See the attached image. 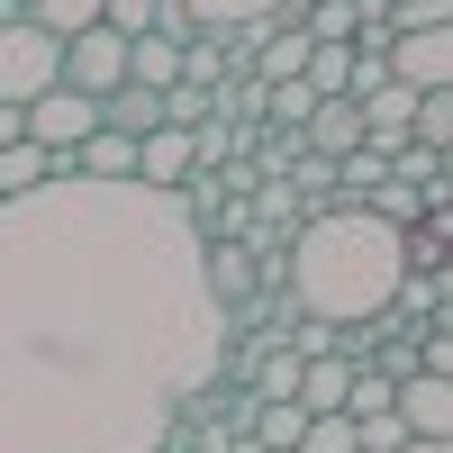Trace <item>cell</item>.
<instances>
[{"mask_svg":"<svg viewBox=\"0 0 453 453\" xmlns=\"http://www.w3.org/2000/svg\"><path fill=\"white\" fill-rule=\"evenodd\" d=\"M226 363L173 191L64 173L0 200V453H155Z\"/></svg>","mask_w":453,"mask_h":453,"instance_id":"cell-1","label":"cell"},{"mask_svg":"<svg viewBox=\"0 0 453 453\" xmlns=\"http://www.w3.org/2000/svg\"><path fill=\"white\" fill-rule=\"evenodd\" d=\"M408 281V226L372 218L363 200H326L290 226V254H281V290L299 318H326V326H363L381 318Z\"/></svg>","mask_w":453,"mask_h":453,"instance_id":"cell-2","label":"cell"},{"mask_svg":"<svg viewBox=\"0 0 453 453\" xmlns=\"http://www.w3.org/2000/svg\"><path fill=\"white\" fill-rule=\"evenodd\" d=\"M55 82H64V36H46L36 19L0 27V100L27 109L36 91H55Z\"/></svg>","mask_w":453,"mask_h":453,"instance_id":"cell-3","label":"cell"},{"mask_svg":"<svg viewBox=\"0 0 453 453\" xmlns=\"http://www.w3.org/2000/svg\"><path fill=\"white\" fill-rule=\"evenodd\" d=\"M100 127V100L91 91H73V82H55V91H36L27 100V145H46V155H73Z\"/></svg>","mask_w":453,"mask_h":453,"instance_id":"cell-4","label":"cell"},{"mask_svg":"<svg viewBox=\"0 0 453 453\" xmlns=\"http://www.w3.org/2000/svg\"><path fill=\"white\" fill-rule=\"evenodd\" d=\"M64 82L91 91V100H109V91L127 82V36H119V27H82V36H64Z\"/></svg>","mask_w":453,"mask_h":453,"instance_id":"cell-5","label":"cell"},{"mask_svg":"<svg viewBox=\"0 0 453 453\" xmlns=\"http://www.w3.org/2000/svg\"><path fill=\"white\" fill-rule=\"evenodd\" d=\"M390 82H408V91H444L453 82V19L390 36Z\"/></svg>","mask_w":453,"mask_h":453,"instance_id":"cell-6","label":"cell"},{"mask_svg":"<svg viewBox=\"0 0 453 453\" xmlns=\"http://www.w3.org/2000/svg\"><path fill=\"white\" fill-rule=\"evenodd\" d=\"M191 173H200L191 127H155V136H136V181H145V191H181Z\"/></svg>","mask_w":453,"mask_h":453,"instance_id":"cell-7","label":"cell"},{"mask_svg":"<svg viewBox=\"0 0 453 453\" xmlns=\"http://www.w3.org/2000/svg\"><path fill=\"white\" fill-rule=\"evenodd\" d=\"M408 136H418V91H408V82L363 91V145H372V155H399Z\"/></svg>","mask_w":453,"mask_h":453,"instance_id":"cell-8","label":"cell"},{"mask_svg":"<svg viewBox=\"0 0 453 453\" xmlns=\"http://www.w3.org/2000/svg\"><path fill=\"white\" fill-rule=\"evenodd\" d=\"M399 426L453 444V381H444V372H408V381H399Z\"/></svg>","mask_w":453,"mask_h":453,"instance_id":"cell-9","label":"cell"},{"mask_svg":"<svg viewBox=\"0 0 453 453\" xmlns=\"http://www.w3.org/2000/svg\"><path fill=\"white\" fill-rule=\"evenodd\" d=\"M299 145H309V155H326V164H345L354 145H363V100H318L309 127H299Z\"/></svg>","mask_w":453,"mask_h":453,"instance_id":"cell-10","label":"cell"},{"mask_svg":"<svg viewBox=\"0 0 453 453\" xmlns=\"http://www.w3.org/2000/svg\"><path fill=\"white\" fill-rule=\"evenodd\" d=\"M73 155H46V145H0V200H27V191H46V181H64Z\"/></svg>","mask_w":453,"mask_h":453,"instance_id":"cell-11","label":"cell"},{"mask_svg":"<svg viewBox=\"0 0 453 453\" xmlns=\"http://www.w3.org/2000/svg\"><path fill=\"white\" fill-rule=\"evenodd\" d=\"M200 263H209L218 309H236L245 290H263V273H254V245H245V236H218V245H200Z\"/></svg>","mask_w":453,"mask_h":453,"instance_id":"cell-12","label":"cell"},{"mask_svg":"<svg viewBox=\"0 0 453 453\" xmlns=\"http://www.w3.org/2000/svg\"><path fill=\"white\" fill-rule=\"evenodd\" d=\"M345 390H354V354H309L299 363V408H309V418H335Z\"/></svg>","mask_w":453,"mask_h":453,"instance_id":"cell-13","label":"cell"},{"mask_svg":"<svg viewBox=\"0 0 453 453\" xmlns=\"http://www.w3.org/2000/svg\"><path fill=\"white\" fill-rule=\"evenodd\" d=\"M73 173H82V181H136V136L91 127L82 145H73Z\"/></svg>","mask_w":453,"mask_h":453,"instance_id":"cell-14","label":"cell"},{"mask_svg":"<svg viewBox=\"0 0 453 453\" xmlns=\"http://www.w3.org/2000/svg\"><path fill=\"white\" fill-rule=\"evenodd\" d=\"M100 127H119V136H155L164 127V91H145V82H119L100 100Z\"/></svg>","mask_w":453,"mask_h":453,"instance_id":"cell-15","label":"cell"},{"mask_svg":"<svg viewBox=\"0 0 453 453\" xmlns=\"http://www.w3.org/2000/svg\"><path fill=\"white\" fill-rule=\"evenodd\" d=\"M127 82L173 91V82H181V46H173V36H155V27H145V36H127Z\"/></svg>","mask_w":453,"mask_h":453,"instance_id":"cell-16","label":"cell"},{"mask_svg":"<svg viewBox=\"0 0 453 453\" xmlns=\"http://www.w3.org/2000/svg\"><path fill=\"white\" fill-rule=\"evenodd\" d=\"M318 100H354V46H309V73H299Z\"/></svg>","mask_w":453,"mask_h":453,"instance_id":"cell-17","label":"cell"},{"mask_svg":"<svg viewBox=\"0 0 453 453\" xmlns=\"http://www.w3.org/2000/svg\"><path fill=\"white\" fill-rule=\"evenodd\" d=\"M191 19L218 36V27H245V19H290V0H191Z\"/></svg>","mask_w":453,"mask_h":453,"instance_id":"cell-18","label":"cell"},{"mask_svg":"<svg viewBox=\"0 0 453 453\" xmlns=\"http://www.w3.org/2000/svg\"><path fill=\"white\" fill-rule=\"evenodd\" d=\"M309 109H318L309 82H263V127H309Z\"/></svg>","mask_w":453,"mask_h":453,"instance_id":"cell-19","label":"cell"},{"mask_svg":"<svg viewBox=\"0 0 453 453\" xmlns=\"http://www.w3.org/2000/svg\"><path fill=\"white\" fill-rule=\"evenodd\" d=\"M27 19L46 36H82V27H100V0H27Z\"/></svg>","mask_w":453,"mask_h":453,"instance_id":"cell-20","label":"cell"},{"mask_svg":"<svg viewBox=\"0 0 453 453\" xmlns=\"http://www.w3.org/2000/svg\"><path fill=\"white\" fill-rule=\"evenodd\" d=\"M245 390H254V399H299V354L273 345V354L254 363V381H245Z\"/></svg>","mask_w":453,"mask_h":453,"instance_id":"cell-21","label":"cell"},{"mask_svg":"<svg viewBox=\"0 0 453 453\" xmlns=\"http://www.w3.org/2000/svg\"><path fill=\"white\" fill-rule=\"evenodd\" d=\"M418 145H435V155L453 145V82L444 91H418Z\"/></svg>","mask_w":453,"mask_h":453,"instance_id":"cell-22","label":"cell"},{"mask_svg":"<svg viewBox=\"0 0 453 453\" xmlns=\"http://www.w3.org/2000/svg\"><path fill=\"white\" fill-rule=\"evenodd\" d=\"M290 453H354V418H345V408H335V418H309Z\"/></svg>","mask_w":453,"mask_h":453,"instance_id":"cell-23","label":"cell"},{"mask_svg":"<svg viewBox=\"0 0 453 453\" xmlns=\"http://www.w3.org/2000/svg\"><path fill=\"white\" fill-rule=\"evenodd\" d=\"M363 209H372V218H390V226H418V218H426V200L408 191V181H381V191H372Z\"/></svg>","mask_w":453,"mask_h":453,"instance_id":"cell-24","label":"cell"},{"mask_svg":"<svg viewBox=\"0 0 453 453\" xmlns=\"http://www.w3.org/2000/svg\"><path fill=\"white\" fill-rule=\"evenodd\" d=\"M100 27H119V36H145V27H155V0H100Z\"/></svg>","mask_w":453,"mask_h":453,"instance_id":"cell-25","label":"cell"},{"mask_svg":"<svg viewBox=\"0 0 453 453\" xmlns=\"http://www.w3.org/2000/svg\"><path fill=\"white\" fill-rule=\"evenodd\" d=\"M155 36H173V46H191V36H200L191 0H155Z\"/></svg>","mask_w":453,"mask_h":453,"instance_id":"cell-26","label":"cell"},{"mask_svg":"<svg viewBox=\"0 0 453 453\" xmlns=\"http://www.w3.org/2000/svg\"><path fill=\"white\" fill-rule=\"evenodd\" d=\"M426 372H444V381H453V326H426Z\"/></svg>","mask_w":453,"mask_h":453,"instance_id":"cell-27","label":"cell"},{"mask_svg":"<svg viewBox=\"0 0 453 453\" xmlns=\"http://www.w3.org/2000/svg\"><path fill=\"white\" fill-rule=\"evenodd\" d=\"M27 136V109H10V100H0V145H19Z\"/></svg>","mask_w":453,"mask_h":453,"instance_id":"cell-28","label":"cell"},{"mask_svg":"<svg viewBox=\"0 0 453 453\" xmlns=\"http://www.w3.org/2000/svg\"><path fill=\"white\" fill-rule=\"evenodd\" d=\"M399 453H453V444H444V435H408Z\"/></svg>","mask_w":453,"mask_h":453,"instance_id":"cell-29","label":"cell"},{"mask_svg":"<svg viewBox=\"0 0 453 453\" xmlns=\"http://www.w3.org/2000/svg\"><path fill=\"white\" fill-rule=\"evenodd\" d=\"M27 19V0H0V27H19Z\"/></svg>","mask_w":453,"mask_h":453,"instance_id":"cell-30","label":"cell"},{"mask_svg":"<svg viewBox=\"0 0 453 453\" xmlns=\"http://www.w3.org/2000/svg\"><path fill=\"white\" fill-rule=\"evenodd\" d=\"M435 164H444V181H453V145H444V155H435Z\"/></svg>","mask_w":453,"mask_h":453,"instance_id":"cell-31","label":"cell"},{"mask_svg":"<svg viewBox=\"0 0 453 453\" xmlns=\"http://www.w3.org/2000/svg\"><path fill=\"white\" fill-rule=\"evenodd\" d=\"M444 281H453V245H444Z\"/></svg>","mask_w":453,"mask_h":453,"instance_id":"cell-32","label":"cell"},{"mask_svg":"<svg viewBox=\"0 0 453 453\" xmlns=\"http://www.w3.org/2000/svg\"><path fill=\"white\" fill-rule=\"evenodd\" d=\"M155 453H173V444H155Z\"/></svg>","mask_w":453,"mask_h":453,"instance_id":"cell-33","label":"cell"}]
</instances>
